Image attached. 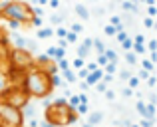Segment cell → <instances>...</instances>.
Wrapping results in <instances>:
<instances>
[{
    "label": "cell",
    "mask_w": 157,
    "mask_h": 127,
    "mask_svg": "<svg viewBox=\"0 0 157 127\" xmlns=\"http://www.w3.org/2000/svg\"><path fill=\"white\" fill-rule=\"evenodd\" d=\"M10 44L8 42H2L0 44V73H2V76H6L8 73V52H10Z\"/></svg>",
    "instance_id": "7"
},
{
    "label": "cell",
    "mask_w": 157,
    "mask_h": 127,
    "mask_svg": "<svg viewBox=\"0 0 157 127\" xmlns=\"http://www.w3.org/2000/svg\"><path fill=\"white\" fill-rule=\"evenodd\" d=\"M105 97H107V99H113L115 95H113V92H105Z\"/></svg>",
    "instance_id": "38"
},
{
    "label": "cell",
    "mask_w": 157,
    "mask_h": 127,
    "mask_svg": "<svg viewBox=\"0 0 157 127\" xmlns=\"http://www.w3.org/2000/svg\"><path fill=\"white\" fill-rule=\"evenodd\" d=\"M50 6H52V8H58V6H60V2H58V0H52Z\"/></svg>",
    "instance_id": "39"
},
{
    "label": "cell",
    "mask_w": 157,
    "mask_h": 127,
    "mask_svg": "<svg viewBox=\"0 0 157 127\" xmlns=\"http://www.w3.org/2000/svg\"><path fill=\"white\" fill-rule=\"evenodd\" d=\"M127 127H139V125H135V123H129V125H127Z\"/></svg>",
    "instance_id": "42"
},
{
    "label": "cell",
    "mask_w": 157,
    "mask_h": 127,
    "mask_svg": "<svg viewBox=\"0 0 157 127\" xmlns=\"http://www.w3.org/2000/svg\"><path fill=\"white\" fill-rule=\"evenodd\" d=\"M78 77H80V80H86V77H88V69H86V68L78 69Z\"/></svg>",
    "instance_id": "26"
},
{
    "label": "cell",
    "mask_w": 157,
    "mask_h": 127,
    "mask_svg": "<svg viewBox=\"0 0 157 127\" xmlns=\"http://www.w3.org/2000/svg\"><path fill=\"white\" fill-rule=\"evenodd\" d=\"M52 34H54V30H52V28H42V30L38 32V38H50Z\"/></svg>",
    "instance_id": "14"
},
{
    "label": "cell",
    "mask_w": 157,
    "mask_h": 127,
    "mask_svg": "<svg viewBox=\"0 0 157 127\" xmlns=\"http://www.w3.org/2000/svg\"><path fill=\"white\" fill-rule=\"evenodd\" d=\"M119 76H121V80H129V77H131V73H129V72H125V69H123V72L119 73Z\"/></svg>",
    "instance_id": "33"
},
{
    "label": "cell",
    "mask_w": 157,
    "mask_h": 127,
    "mask_svg": "<svg viewBox=\"0 0 157 127\" xmlns=\"http://www.w3.org/2000/svg\"><path fill=\"white\" fill-rule=\"evenodd\" d=\"M84 65H86V62H84V60H80V58H76V60L72 62V68H74V69H82Z\"/></svg>",
    "instance_id": "18"
},
{
    "label": "cell",
    "mask_w": 157,
    "mask_h": 127,
    "mask_svg": "<svg viewBox=\"0 0 157 127\" xmlns=\"http://www.w3.org/2000/svg\"><path fill=\"white\" fill-rule=\"evenodd\" d=\"M121 46H123V50H125V52H131V48H133V40L127 38L125 42H121Z\"/></svg>",
    "instance_id": "21"
},
{
    "label": "cell",
    "mask_w": 157,
    "mask_h": 127,
    "mask_svg": "<svg viewBox=\"0 0 157 127\" xmlns=\"http://www.w3.org/2000/svg\"><path fill=\"white\" fill-rule=\"evenodd\" d=\"M52 22H54V24H62V18H60V16H54Z\"/></svg>",
    "instance_id": "37"
},
{
    "label": "cell",
    "mask_w": 157,
    "mask_h": 127,
    "mask_svg": "<svg viewBox=\"0 0 157 127\" xmlns=\"http://www.w3.org/2000/svg\"><path fill=\"white\" fill-rule=\"evenodd\" d=\"M0 127H2V125H0Z\"/></svg>",
    "instance_id": "44"
},
{
    "label": "cell",
    "mask_w": 157,
    "mask_h": 127,
    "mask_svg": "<svg viewBox=\"0 0 157 127\" xmlns=\"http://www.w3.org/2000/svg\"><path fill=\"white\" fill-rule=\"evenodd\" d=\"M143 24H145L147 28H153V20H151V18H145V20H143Z\"/></svg>",
    "instance_id": "34"
},
{
    "label": "cell",
    "mask_w": 157,
    "mask_h": 127,
    "mask_svg": "<svg viewBox=\"0 0 157 127\" xmlns=\"http://www.w3.org/2000/svg\"><path fill=\"white\" fill-rule=\"evenodd\" d=\"M121 8L123 10H135V4L133 2H121Z\"/></svg>",
    "instance_id": "24"
},
{
    "label": "cell",
    "mask_w": 157,
    "mask_h": 127,
    "mask_svg": "<svg viewBox=\"0 0 157 127\" xmlns=\"http://www.w3.org/2000/svg\"><path fill=\"white\" fill-rule=\"evenodd\" d=\"M0 125L2 127H24L22 111L0 101Z\"/></svg>",
    "instance_id": "6"
},
{
    "label": "cell",
    "mask_w": 157,
    "mask_h": 127,
    "mask_svg": "<svg viewBox=\"0 0 157 127\" xmlns=\"http://www.w3.org/2000/svg\"><path fill=\"white\" fill-rule=\"evenodd\" d=\"M76 12L80 14V18H82V20H88V18H90V10L84 6V4H78V6H76Z\"/></svg>",
    "instance_id": "10"
},
{
    "label": "cell",
    "mask_w": 157,
    "mask_h": 127,
    "mask_svg": "<svg viewBox=\"0 0 157 127\" xmlns=\"http://www.w3.org/2000/svg\"><path fill=\"white\" fill-rule=\"evenodd\" d=\"M139 127H153V121H151V119H141Z\"/></svg>",
    "instance_id": "30"
},
{
    "label": "cell",
    "mask_w": 157,
    "mask_h": 127,
    "mask_svg": "<svg viewBox=\"0 0 157 127\" xmlns=\"http://www.w3.org/2000/svg\"><path fill=\"white\" fill-rule=\"evenodd\" d=\"M84 127H92V125H88V123H86V125H84Z\"/></svg>",
    "instance_id": "43"
},
{
    "label": "cell",
    "mask_w": 157,
    "mask_h": 127,
    "mask_svg": "<svg viewBox=\"0 0 157 127\" xmlns=\"http://www.w3.org/2000/svg\"><path fill=\"white\" fill-rule=\"evenodd\" d=\"M92 46H96L98 54H100V56H104V52H105V46H104V42H101V40H94V42H92Z\"/></svg>",
    "instance_id": "12"
},
{
    "label": "cell",
    "mask_w": 157,
    "mask_h": 127,
    "mask_svg": "<svg viewBox=\"0 0 157 127\" xmlns=\"http://www.w3.org/2000/svg\"><path fill=\"white\" fill-rule=\"evenodd\" d=\"M135 109H137V113H139L141 117H145V103H143V101H137Z\"/></svg>",
    "instance_id": "20"
},
{
    "label": "cell",
    "mask_w": 157,
    "mask_h": 127,
    "mask_svg": "<svg viewBox=\"0 0 157 127\" xmlns=\"http://www.w3.org/2000/svg\"><path fill=\"white\" fill-rule=\"evenodd\" d=\"M125 60H127V64H129V65L137 64V56H135L133 52H125Z\"/></svg>",
    "instance_id": "13"
},
{
    "label": "cell",
    "mask_w": 157,
    "mask_h": 127,
    "mask_svg": "<svg viewBox=\"0 0 157 127\" xmlns=\"http://www.w3.org/2000/svg\"><path fill=\"white\" fill-rule=\"evenodd\" d=\"M0 18L8 20V22H16L20 24V26H26V24L32 22V18H34V6L28 2H22V0H14L6 6V10L0 14Z\"/></svg>",
    "instance_id": "3"
},
{
    "label": "cell",
    "mask_w": 157,
    "mask_h": 127,
    "mask_svg": "<svg viewBox=\"0 0 157 127\" xmlns=\"http://www.w3.org/2000/svg\"><path fill=\"white\" fill-rule=\"evenodd\" d=\"M20 88L28 93V97L34 99H44L54 92V84H52V76H48L46 72L38 68H32L30 72H26L22 76Z\"/></svg>",
    "instance_id": "1"
},
{
    "label": "cell",
    "mask_w": 157,
    "mask_h": 127,
    "mask_svg": "<svg viewBox=\"0 0 157 127\" xmlns=\"http://www.w3.org/2000/svg\"><path fill=\"white\" fill-rule=\"evenodd\" d=\"M44 121L50 123L52 127H70L78 121V113L70 107L66 99H56L52 103H46Z\"/></svg>",
    "instance_id": "2"
},
{
    "label": "cell",
    "mask_w": 157,
    "mask_h": 127,
    "mask_svg": "<svg viewBox=\"0 0 157 127\" xmlns=\"http://www.w3.org/2000/svg\"><path fill=\"white\" fill-rule=\"evenodd\" d=\"M155 46H157L155 40H149V44H147V50H149V52H155Z\"/></svg>",
    "instance_id": "32"
},
{
    "label": "cell",
    "mask_w": 157,
    "mask_h": 127,
    "mask_svg": "<svg viewBox=\"0 0 157 127\" xmlns=\"http://www.w3.org/2000/svg\"><path fill=\"white\" fill-rule=\"evenodd\" d=\"M101 77H104V69H100V68H98L96 72L88 73V77H86V81H84V84L88 85V88H92V85H96L98 81H101Z\"/></svg>",
    "instance_id": "8"
},
{
    "label": "cell",
    "mask_w": 157,
    "mask_h": 127,
    "mask_svg": "<svg viewBox=\"0 0 157 127\" xmlns=\"http://www.w3.org/2000/svg\"><path fill=\"white\" fill-rule=\"evenodd\" d=\"M62 76L66 77V81H68V84H74V81H76V73H74L72 69H66V72H62Z\"/></svg>",
    "instance_id": "11"
},
{
    "label": "cell",
    "mask_w": 157,
    "mask_h": 127,
    "mask_svg": "<svg viewBox=\"0 0 157 127\" xmlns=\"http://www.w3.org/2000/svg\"><path fill=\"white\" fill-rule=\"evenodd\" d=\"M147 84H149V88H155V77L149 76V77H147Z\"/></svg>",
    "instance_id": "35"
},
{
    "label": "cell",
    "mask_w": 157,
    "mask_h": 127,
    "mask_svg": "<svg viewBox=\"0 0 157 127\" xmlns=\"http://www.w3.org/2000/svg\"><path fill=\"white\" fill-rule=\"evenodd\" d=\"M149 76H151L149 72H145V69H141V72H139V76H137V80H147Z\"/></svg>",
    "instance_id": "29"
},
{
    "label": "cell",
    "mask_w": 157,
    "mask_h": 127,
    "mask_svg": "<svg viewBox=\"0 0 157 127\" xmlns=\"http://www.w3.org/2000/svg\"><path fill=\"white\" fill-rule=\"evenodd\" d=\"M0 101H2V103H6V105H10V107H16V109H20V111H22V109L30 103V97H28V93L24 92L20 85L8 84L6 88L0 92Z\"/></svg>",
    "instance_id": "5"
},
{
    "label": "cell",
    "mask_w": 157,
    "mask_h": 127,
    "mask_svg": "<svg viewBox=\"0 0 157 127\" xmlns=\"http://www.w3.org/2000/svg\"><path fill=\"white\" fill-rule=\"evenodd\" d=\"M115 72H117V64H107L105 69H104V73H107V76H111V73H115Z\"/></svg>",
    "instance_id": "16"
},
{
    "label": "cell",
    "mask_w": 157,
    "mask_h": 127,
    "mask_svg": "<svg viewBox=\"0 0 157 127\" xmlns=\"http://www.w3.org/2000/svg\"><path fill=\"white\" fill-rule=\"evenodd\" d=\"M155 12H157L155 6H151V8H149V16H155Z\"/></svg>",
    "instance_id": "40"
},
{
    "label": "cell",
    "mask_w": 157,
    "mask_h": 127,
    "mask_svg": "<svg viewBox=\"0 0 157 127\" xmlns=\"http://www.w3.org/2000/svg\"><path fill=\"white\" fill-rule=\"evenodd\" d=\"M117 40H119V42H125V40H127V34H125V32H117Z\"/></svg>",
    "instance_id": "31"
},
{
    "label": "cell",
    "mask_w": 157,
    "mask_h": 127,
    "mask_svg": "<svg viewBox=\"0 0 157 127\" xmlns=\"http://www.w3.org/2000/svg\"><path fill=\"white\" fill-rule=\"evenodd\" d=\"M141 65H143V69H145V72H153V64H151L149 62V60H143V62H141Z\"/></svg>",
    "instance_id": "22"
},
{
    "label": "cell",
    "mask_w": 157,
    "mask_h": 127,
    "mask_svg": "<svg viewBox=\"0 0 157 127\" xmlns=\"http://www.w3.org/2000/svg\"><path fill=\"white\" fill-rule=\"evenodd\" d=\"M104 119V113L101 111H96V113H92V115H90V119H88V125H96V123H100V121Z\"/></svg>",
    "instance_id": "9"
},
{
    "label": "cell",
    "mask_w": 157,
    "mask_h": 127,
    "mask_svg": "<svg viewBox=\"0 0 157 127\" xmlns=\"http://www.w3.org/2000/svg\"><path fill=\"white\" fill-rule=\"evenodd\" d=\"M74 111H76L78 115H86V113H88V103H80Z\"/></svg>",
    "instance_id": "15"
},
{
    "label": "cell",
    "mask_w": 157,
    "mask_h": 127,
    "mask_svg": "<svg viewBox=\"0 0 157 127\" xmlns=\"http://www.w3.org/2000/svg\"><path fill=\"white\" fill-rule=\"evenodd\" d=\"M96 88H98V92H107V84H104V81H98V84H96Z\"/></svg>",
    "instance_id": "25"
},
{
    "label": "cell",
    "mask_w": 157,
    "mask_h": 127,
    "mask_svg": "<svg viewBox=\"0 0 157 127\" xmlns=\"http://www.w3.org/2000/svg\"><path fill=\"white\" fill-rule=\"evenodd\" d=\"M8 72H14L24 76L26 72H30L34 68V54L30 50H24V48H10L8 52Z\"/></svg>",
    "instance_id": "4"
},
{
    "label": "cell",
    "mask_w": 157,
    "mask_h": 127,
    "mask_svg": "<svg viewBox=\"0 0 157 127\" xmlns=\"http://www.w3.org/2000/svg\"><path fill=\"white\" fill-rule=\"evenodd\" d=\"M127 81H129V85H127L129 89H135V88L139 85V80H137V76H131V77H129Z\"/></svg>",
    "instance_id": "17"
},
{
    "label": "cell",
    "mask_w": 157,
    "mask_h": 127,
    "mask_svg": "<svg viewBox=\"0 0 157 127\" xmlns=\"http://www.w3.org/2000/svg\"><path fill=\"white\" fill-rule=\"evenodd\" d=\"M131 93H133V89H129V88H123V95H127V97H129Z\"/></svg>",
    "instance_id": "36"
},
{
    "label": "cell",
    "mask_w": 157,
    "mask_h": 127,
    "mask_svg": "<svg viewBox=\"0 0 157 127\" xmlns=\"http://www.w3.org/2000/svg\"><path fill=\"white\" fill-rule=\"evenodd\" d=\"M133 44H141V46H143V44H145V38H143L141 34H137V36L133 38Z\"/></svg>",
    "instance_id": "28"
},
{
    "label": "cell",
    "mask_w": 157,
    "mask_h": 127,
    "mask_svg": "<svg viewBox=\"0 0 157 127\" xmlns=\"http://www.w3.org/2000/svg\"><path fill=\"white\" fill-rule=\"evenodd\" d=\"M40 127H52V125H50V123H46V121H44V123L40 125Z\"/></svg>",
    "instance_id": "41"
},
{
    "label": "cell",
    "mask_w": 157,
    "mask_h": 127,
    "mask_svg": "<svg viewBox=\"0 0 157 127\" xmlns=\"http://www.w3.org/2000/svg\"><path fill=\"white\" fill-rule=\"evenodd\" d=\"M54 34H56L60 40H64L66 36H68V30H66V28H58V30H54Z\"/></svg>",
    "instance_id": "19"
},
{
    "label": "cell",
    "mask_w": 157,
    "mask_h": 127,
    "mask_svg": "<svg viewBox=\"0 0 157 127\" xmlns=\"http://www.w3.org/2000/svg\"><path fill=\"white\" fill-rule=\"evenodd\" d=\"M104 32H105V36H113V34H117V30H115L113 26H109V24H107V26L104 28Z\"/></svg>",
    "instance_id": "23"
},
{
    "label": "cell",
    "mask_w": 157,
    "mask_h": 127,
    "mask_svg": "<svg viewBox=\"0 0 157 127\" xmlns=\"http://www.w3.org/2000/svg\"><path fill=\"white\" fill-rule=\"evenodd\" d=\"M2 42H8V34H6L4 28H0V44H2Z\"/></svg>",
    "instance_id": "27"
}]
</instances>
